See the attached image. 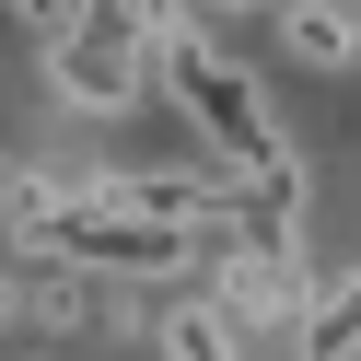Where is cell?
<instances>
[{"label":"cell","mask_w":361,"mask_h":361,"mask_svg":"<svg viewBox=\"0 0 361 361\" xmlns=\"http://www.w3.org/2000/svg\"><path fill=\"white\" fill-rule=\"evenodd\" d=\"M12 12H24L35 35H59V24H71V12H82V0H12Z\"/></svg>","instance_id":"cell-5"},{"label":"cell","mask_w":361,"mask_h":361,"mask_svg":"<svg viewBox=\"0 0 361 361\" xmlns=\"http://www.w3.org/2000/svg\"><path fill=\"white\" fill-rule=\"evenodd\" d=\"M152 94L175 105V117L210 140V164H233V175H257L268 198H291L303 210V175H291V140H280V117H268V94H257V71H245L233 47H221L210 24H175L164 47H152Z\"/></svg>","instance_id":"cell-1"},{"label":"cell","mask_w":361,"mask_h":361,"mask_svg":"<svg viewBox=\"0 0 361 361\" xmlns=\"http://www.w3.org/2000/svg\"><path fill=\"white\" fill-rule=\"evenodd\" d=\"M187 12H210V24H245V12H280V0H187Z\"/></svg>","instance_id":"cell-6"},{"label":"cell","mask_w":361,"mask_h":361,"mask_svg":"<svg viewBox=\"0 0 361 361\" xmlns=\"http://www.w3.org/2000/svg\"><path fill=\"white\" fill-rule=\"evenodd\" d=\"M152 350L164 361H245V326L210 291H164V303H152Z\"/></svg>","instance_id":"cell-2"},{"label":"cell","mask_w":361,"mask_h":361,"mask_svg":"<svg viewBox=\"0 0 361 361\" xmlns=\"http://www.w3.org/2000/svg\"><path fill=\"white\" fill-rule=\"evenodd\" d=\"M350 350H361V268L314 280V303H303V361H350Z\"/></svg>","instance_id":"cell-4"},{"label":"cell","mask_w":361,"mask_h":361,"mask_svg":"<svg viewBox=\"0 0 361 361\" xmlns=\"http://www.w3.org/2000/svg\"><path fill=\"white\" fill-rule=\"evenodd\" d=\"M268 24H280V47L303 59V71H350V59H361V12H350V0H280Z\"/></svg>","instance_id":"cell-3"}]
</instances>
